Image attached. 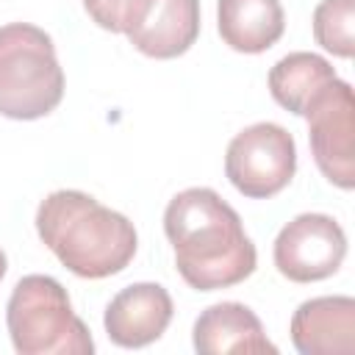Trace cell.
I'll list each match as a JSON object with an SVG mask.
<instances>
[{
    "label": "cell",
    "mask_w": 355,
    "mask_h": 355,
    "mask_svg": "<svg viewBox=\"0 0 355 355\" xmlns=\"http://www.w3.org/2000/svg\"><path fill=\"white\" fill-rule=\"evenodd\" d=\"M164 233L180 277L197 291L227 288L255 272L258 252L239 214L208 186L183 189L169 200Z\"/></svg>",
    "instance_id": "1"
},
{
    "label": "cell",
    "mask_w": 355,
    "mask_h": 355,
    "mask_svg": "<svg viewBox=\"0 0 355 355\" xmlns=\"http://www.w3.org/2000/svg\"><path fill=\"white\" fill-rule=\"evenodd\" d=\"M44 247L78 277L100 280L122 272L139 247L133 222L78 189H58L36 208Z\"/></svg>",
    "instance_id": "2"
},
{
    "label": "cell",
    "mask_w": 355,
    "mask_h": 355,
    "mask_svg": "<svg viewBox=\"0 0 355 355\" xmlns=\"http://www.w3.org/2000/svg\"><path fill=\"white\" fill-rule=\"evenodd\" d=\"M6 327L19 355H92L94 341L50 275H25L6 305Z\"/></svg>",
    "instance_id": "3"
},
{
    "label": "cell",
    "mask_w": 355,
    "mask_h": 355,
    "mask_svg": "<svg viewBox=\"0 0 355 355\" xmlns=\"http://www.w3.org/2000/svg\"><path fill=\"white\" fill-rule=\"evenodd\" d=\"M64 97V69L50 33L31 22L0 28V114L42 119Z\"/></svg>",
    "instance_id": "4"
},
{
    "label": "cell",
    "mask_w": 355,
    "mask_h": 355,
    "mask_svg": "<svg viewBox=\"0 0 355 355\" xmlns=\"http://www.w3.org/2000/svg\"><path fill=\"white\" fill-rule=\"evenodd\" d=\"M297 172L294 136L277 122H255L239 130L225 153V175L236 191L252 200L280 194Z\"/></svg>",
    "instance_id": "5"
},
{
    "label": "cell",
    "mask_w": 355,
    "mask_h": 355,
    "mask_svg": "<svg viewBox=\"0 0 355 355\" xmlns=\"http://www.w3.org/2000/svg\"><path fill=\"white\" fill-rule=\"evenodd\" d=\"M308 141L319 172L338 189L355 186V97L352 86L333 78L308 103Z\"/></svg>",
    "instance_id": "6"
},
{
    "label": "cell",
    "mask_w": 355,
    "mask_h": 355,
    "mask_svg": "<svg viewBox=\"0 0 355 355\" xmlns=\"http://www.w3.org/2000/svg\"><path fill=\"white\" fill-rule=\"evenodd\" d=\"M272 258L291 283H316L336 275L344 263L347 233L327 214H300L280 227Z\"/></svg>",
    "instance_id": "7"
},
{
    "label": "cell",
    "mask_w": 355,
    "mask_h": 355,
    "mask_svg": "<svg viewBox=\"0 0 355 355\" xmlns=\"http://www.w3.org/2000/svg\"><path fill=\"white\" fill-rule=\"evenodd\" d=\"M175 313L172 297L158 283H133L122 288L105 308L103 324L116 347L139 349L164 336Z\"/></svg>",
    "instance_id": "8"
},
{
    "label": "cell",
    "mask_w": 355,
    "mask_h": 355,
    "mask_svg": "<svg viewBox=\"0 0 355 355\" xmlns=\"http://www.w3.org/2000/svg\"><path fill=\"white\" fill-rule=\"evenodd\" d=\"M291 341L300 355H352L355 300L344 294L305 300L291 316Z\"/></svg>",
    "instance_id": "9"
},
{
    "label": "cell",
    "mask_w": 355,
    "mask_h": 355,
    "mask_svg": "<svg viewBox=\"0 0 355 355\" xmlns=\"http://www.w3.org/2000/svg\"><path fill=\"white\" fill-rule=\"evenodd\" d=\"M125 36L150 58H178L200 36V0H147Z\"/></svg>",
    "instance_id": "10"
},
{
    "label": "cell",
    "mask_w": 355,
    "mask_h": 355,
    "mask_svg": "<svg viewBox=\"0 0 355 355\" xmlns=\"http://www.w3.org/2000/svg\"><path fill=\"white\" fill-rule=\"evenodd\" d=\"M191 338L200 355H277L261 319L244 302L208 305L197 316Z\"/></svg>",
    "instance_id": "11"
},
{
    "label": "cell",
    "mask_w": 355,
    "mask_h": 355,
    "mask_svg": "<svg viewBox=\"0 0 355 355\" xmlns=\"http://www.w3.org/2000/svg\"><path fill=\"white\" fill-rule=\"evenodd\" d=\"M216 28L230 50L255 55L283 36L286 14L280 0H219Z\"/></svg>",
    "instance_id": "12"
},
{
    "label": "cell",
    "mask_w": 355,
    "mask_h": 355,
    "mask_svg": "<svg viewBox=\"0 0 355 355\" xmlns=\"http://www.w3.org/2000/svg\"><path fill=\"white\" fill-rule=\"evenodd\" d=\"M336 75V69L330 67L327 58H322L319 53H308V50H297L283 55L272 69H269V92L275 97L277 105H283L286 111L302 116L308 103L313 100V94L327 86Z\"/></svg>",
    "instance_id": "13"
},
{
    "label": "cell",
    "mask_w": 355,
    "mask_h": 355,
    "mask_svg": "<svg viewBox=\"0 0 355 355\" xmlns=\"http://www.w3.org/2000/svg\"><path fill=\"white\" fill-rule=\"evenodd\" d=\"M313 39L338 58L355 55V0H322L313 8Z\"/></svg>",
    "instance_id": "14"
},
{
    "label": "cell",
    "mask_w": 355,
    "mask_h": 355,
    "mask_svg": "<svg viewBox=\"0 0 355 355\" xmlns=\"http://www.w3.org/2000/svg\"><path fill=\"white\" fill-rule=\"evenodd\" d=\"M144 3L147 0H83V8L92 22H97L103 31L128 33V28L141 14Z\"/></svg>",
    "instance_id": "15"
},
{
    "label": "cell",
    "mask_w": 355,
    "mask_h": 355,
    "mask_svg": "<svg viewBox=\"0 0 355 355\" xmlns=\"http://www.w3.org/2000/svg\"><path fill=\"white\" fill-rule=\"evenodd\" d=\"M6 269H8V261H6V252H3V247H0V280L6 277Z\"/></svg>",
    "instance_id": "16"
}]
</instances>
